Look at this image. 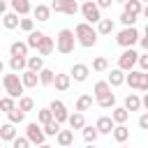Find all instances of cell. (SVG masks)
<instances>
[{
	"label": "cell",
	"instance_id": "obj_1",
	"mask_svg": "<svg viewBox=\"0 0 148 148\" xmlns=\"http://www.w3.org/2000/svg\"><path fill=\"white\" fill-rule=\"evenodd\" d=\"M74 32V39H76V44L79 46H83V49H90V46H95L97 44V32H95V28L90 25V23H76V28L72 30Z\"/></svg>",
	"mask_w": 148,
	"mask_h": 148
},
{
	"label": "cell",
	"instance_id": "obj_2",
	"mask_svg": "<svg viewBox=\"0 0 148 148\" xmlns=\"http://www.w3.org/2000/svg\"><path fill=\"white\" fill-rule=\"evenodd\" d=\"M53 44H56V51H58V53H62V56L72 53V51H74V44H76L74 32H72L69 28H62V30L58 32V37H56Z\"/></svg>",
	"mask_w": 148,
	"mask_h": 148
},
{
	"label": "cell",
	"instance_id": "obj_3",
	"mask_svg": "<svg viewBox=\"0 0 148 148\" xmlns=\"http://www.w3.org/2000/svg\"><path fill=\"white\" fill-rule=\"evenodd\" d=\"M2 88H5V92H7V97H12V99H18L21 95H23V86H21V79H18V74H5L2 76Z\"/></svg>",
	"mask_w": 148,
	"mask_h": 148
},
{
	"label": "cell",
	"instance_id": "obj_4",
	"mask_svg": "<svg viewBox=\"0 0 148 148\" xmlns=\"http://www.w3.org/2000/svg\"><path fill=\"white\" fill-rule=\"evenodd\" d=\"M125 83L130 88H136L141 92L148 90V72H139V69H130L125 72Z\"/></svg>",
	"mask_w": 148,
	"mask_h": 148
},
{
	"label": "cell",
	"instance_id": "obj_5",
	"mask_svg": "<svg viewBox=\"0 0 148 148\" xmlns=\"http://www.w3.org/2000/svg\"><path fill=\"white\" fill-rule=\"evenodd\" d=\"M139 37H141V35H139V30L132 25V28H123V30L116 35V42H118L123 49H132V46L139 42Z\"/></svg>",
	"mask_w": 148,
	"mask_h": 148
},
{
	"label": "cell",
	"instance_id": "obj_6",
	"mask_svg": "<svg viewBox=\"0 0 148 148\" xmlns=\"http://www.w3.org/2000/svg\"><path fill=\"white\" fill-rule=\"evenodd\" d=\"M79 12L83 14L86 23H90V25H92V23H97V21L102 18V12L97 9V5H95L92 0H86V2H83V5L79 7Z\"/></svg>",
	"mask_w": 148,
	"mask_h": 148
},
{
	"label": "cell",
	"instance_id": "obj_7",
	"mask_svg": "<svg viewBox=\"0 0 148 148\" xmlns=\"http://www.w3.org/2000/svg\"><path fill=\"white\" fill-rule=\"evenodd\" d=\"M136 58H139V53H136L134 49H125V51L118 56V69H120V72H130V69H134Z\"/></svg>",
	"mask_w": 148,
	"mask_h": 148
},
{
	"label": "cell",
	"instance_id": "obj_8",
	"mask_svg": "<svg viewBox=\"0 0 148 148\" xmlns=\"http://www.w3.org/2000/svg\"><path fill=\"white\" fill-rule=\"evenodd\" d=\"M49 111H51V116H53V120L58 123V125H62V123H67V106H65V102H60V99H53L51 104H49Z\"/></svg>",
	"mask_w": 148,
	"mask_h": 148
},
{
	"label": "cell",
	"instance_id": "obj_9",
	"mask_svg": "<svg viewBox=\"0 0 148 148\" xmlns=\"http://www.w3.org/2000/svg\"><path fill=\"white\" fill-rule=\"evenodd\" d=\"M25 139L32 143V146H39V143H44V132H42V125H37V123H28L25 125Z\"/></svg>",
	"mask_w": 148,
	"mask_h": 148
},
{
	"label": "cell",
	"instance_id": "obj_10",
	"mask_svg": "<svg viewBox=\"0 0 148 148\" xmlns=\"http://www.w3.org/2000/svg\"><path fill=\"white\" fill-rule=\"evenodd\" d=\"M88 74H90V67L83 65V62H76V65H72V69H69V79H74V81H79V83L86 81Z\"/></svg>",
	"mask_w": 148,
	"mask_h": 148
},
{
	"label": "cell",
	"instance_id": "obj_11",
	"mask_svg": "<svg viewBox=\"0 0 148 148\" xmlns=\"http://www.w3.org/2000/svg\"><path fill=\"white\" fill-rule=\"evenodd\" d=\"M9 5H12V9H14L16 16H28V14L32 12L30 0H9Z\"/></svg>",
	"mask_w": 148,
	"mask_h": 148
},
{
	"label": "cell",
	"instance_id": "obj_12",
	"mask_svg": "<svg viewBox=\"0 0 148 148\" xmlns=\"http://www.w3.org/2000/svg\"><path fill=\"white\" fill-rule=\"evenodd\" d=\"M56 141H58L60 148H72L74 146V132L72 130H60L56 134Z\"/></svg>",
	"mask_w": 148,
	"mask_h": 148
},
{
	"label": "cell",
	"instance_id": "obj_13",
	"mask_svg": "<svg viewBox=\"0 0 148 148\" xmlns=\"http://www.w3.org/2000/svg\"><path fill=\"white\" fill-rule=\"evenodd\" d=\"M18 79H21V86H23V88H37V83H39L37 74L30 72V69H23V72L18 74Z\"/></svg>",
	"mask_w": 148,
	"mask_h": 148
},
{
	"label": "cell",
	"instance_id": "obj_14",
	"mask_svg": "<svg viewBox=\"0 0 148 148\" xmlns=\"http://www.w3.org/2000/svg\"><path fill=\"white\" fill-rule=\"evenodd\" d=\"M51 86H56V90L65 92V90H69L72 79H69V74H53V83H51Z\"/></svg>",
	"mask_w": 148,
	"mask_h": 148
},
{
	"label": "cell",
	"instance_id": "obj_15",
	"mask_svg": "<svg viewBox=\"0 0 148 148\" xmlns=\"http://www.w3.org/2000/svg\"><path fill=\"white\" fill-rule=\"evenodd\" d=\"M95 130H97V134H111V130H113V120H111L109 116H99L97 123H95Z\"/></svg>",
	"mask_w": 148,
	"mask_h": 148
},
{
	"label": "cell",
	"instance_id": "obj_16",
	"mask_svg": "<svg viewBox=\"0 0 148 148\" xmlns=\"http://www.w3.org/2000/svg\"><path fill=\"white\" fill-rule=\"evenodd\" d=\"M18 136V132H16V125H12V123H5V125H0V139L2 141H14Z\"/></svg>",
	"mask_w": 148,
	"mask_h": 148
},
{
	"label": "cell",
	"instance_id": "obj_17",
	"mask_svg": "<svg viewBox=\"0 0 148 148\" xmlns=\"http://www.w3.org/2000/svg\"><path fill=\"white\" fill-rule=\"evenodd\" d=\"M127 113H132V111H139L141 109V97L136 95V92H130L127 97H125V106H123Z\"/></svg>",
	"mask_w": 148,
	"mask_h": 148
},
{
	"label": "cell",
	"instance_id": "obj_18",
	"mask_svg": "<svg viewBox=\"0 0 148 148\" xmlns=\"http://www.w3.org/2000/svg\"><path fill=\"white\" fill-rule=\"evenodd\" d=\"M109 118L113 120V125H125V123H127V118H130V113H127L123 106H113Z\"/></svg>",
	"mask_w": 148,
	"mask_h": 148
},
{
	"label": "cell",
	"instance_id": "obj_19",
	"mask_svg": "<svg viewBox=\"0 0 148 148\" xmlns=\"http://www.w3.org/2000/svg\"><path fill=\"white\" fill-rule=\"evenodd\" d=\"M111 136L123 146L127 139H130V130H127V125H113V130H111Z\"/></svg>",
	"mask_w": 148,
	"mask_h": 148
},
{
	"label": "cell",
	"instance_id": "obj_20",
	"mask_svg": "<svg viewBox=\"0 0 148 148\" xmlns=\"http://www.w3.org/2000/svg\"><path fill=\"white\" fill-rule=\"evenodd\" d=\"M25 69H30V72H39V69H44V58L42 56H28L25 58Z\"/></svg>",
	"mask_w": 148,
	"mask_h": 148
},
{
	"label": "cell",
	"instance_id": "obj_21",
	"mask_svg": "<svg viewBox=\"0 0 148 148\" xmlns=\"http://www.w3.org/2000/svg\"><path fill=\"white\" fill-rule=\"evenodd\" d=\"M106 83H109L111 88L123 86V83H125V72H120L118 67H116V69H111V72H109V79H106Z\"/></svg>",
	"mask_w": 148,
	"mask_h": 148
},
{
	"label": "cell",
	"instance_id": "obj_22",
	"mask_svg": "<svg viewBox=\"0 0 148 148\" xmlns=\"http://www.w3.org/2000/svg\"><path fill=\"white\" fill-rule=\"evenodd\" d=\"M32 16H35L39 23L49 21V18H51V9H49V5H37V7H32Z\"/></svg>",
	"mask_w": 148,
	"mask_h": 148
},
{
	"label": "cell",
	"instance_id": "obj_23",
	"mask_svg": "<svg viewBox=\"0 0 148 148\" xmlns=\"http://www.w3.org/2000/svg\"><path fill=\"white\" fill-rule=\"evenodd\" d=\"M53 49H56L53 39L44 35V39H42V42H39V46H37V56H51V53H53Z\"/></svg>",
	"mask_w": 148,
	"mask_h": 148
},
{
	"label": "cell",
	"instance_id": "obj_24",
	"mask_svg": "<svg viewBox=\"0 0 148 148\" xmlns=\"http://www.w3.org/2000/svg\"><path fill=\"white\" fill-rule=\"evenodd\" d=\"M113 28H116V23L111 21V18H99L97 21V35H111L113 32Z\"/></svg>",
	"mask_w": 148,
	"mask_h": 148
},
{
	"label": "cell",
	"instance_id": "obj_25",
	"mask_svg": "<svg viewBox=\"0 0 148 148\" xmlns=\"http://www.w3.org/2000/svg\"><path fill=\"white\" fill-rule=\"evenodd\" d=\"M42 39H44V32H42V30H32V32H28V39H25V46H28V49H37Z\"/></svg>",
	"mask_w": 148,
	"mask_h": 148
},
{
	"label": "cell",
	"instance_id": "obj_26",
	"mask_svg": "<svg viewBox=\"0 0 148 148\" xmlns=\"http://www.w3.org/2000/svg\"><path fill=\"white\" fill-rule=\"evenodd\" d=\"M9 56L28 58V46H25V42H12V44H9Z\"/></svg>",
	"mask_w": 148,
	"mask_h": 148
},
{
	"label": "cell",
	"instance_id": "obj_27",
	"mask_svg": "<svg viewBox=\"0 0 148 148\" xmlns=\"http://www.w3.org/2000/svg\"><path fill=\"white\" fill-rule=\"evenodd\" d=\"M67 123H69V127H72V130H81V127L86 125V118H83V113L74 111V113H69V116H67Z\"/></svg>",
	"mask_w": 148,
	"mask_h": 148
},
{
	"label": "cell",
	"instance_id": "obj_28",
	"mask_svg": "<svg viewBox=\"0 0 148 148\" xmlns=\"http://www.w3.org/2000/svg\"><path fill=\"white\" fill-rule=\"evenodd\" d=\"M81 134H83V141H86V143H95L97 136H99L97 130H95V125H83V127H81Z\"/></svg>",
	"mask_w": 148,
	"mask_h": 148
},
{
	"label": "cell",
	"instance_id": "obj_29",
	"mask_svg": "<svg viewBox=\"0 0 148 148\" xmlns=\"http://www.w3.org/2000/svg\"><path fill=\"white\" fill-rule=\"evenodd\" d=\"M2 25H5V30H14V28H18V16H16L14 12L2 14Z\"/></svg>",
	"mask_w": 148,
	"mask_h": 148
},
{
	"label": "cell",
	"instance_id": "obj_30",
	"mask_svg": "<svg viewBox=\"0 0 148 148\" xmlns=\"http://www.w3.org/2000/svg\"><path fill=\"white\" fill-rule=\"evenodd\" d=\"M16 109H18V111H23V113H28V111H32V109H35V99H32V97H28V95H21V97H18Z\"/></svg>",
	"mask_w": 148,
	"mask_h": 148
},
{
	"label": "cell",
	"instance_id": "obj_31",
	"mask_svg": "<svg viewBox=\"0 0 148 148\" xmlns=\"http://www.w3.org/2000/svg\"><path fill=\"white\" fill-rule=\"evenodd\" d=\"M123 7H125L123 12L134 14V16H139V14H141V9H143V5H141L139 0H125V2H123Z\"/></svg>",
	"mask_w": 148,
	"mask_h": 148
},
{
	"label": "cell",
	"instance_id": "obj_32",
	"mask_svg": "<svg viewBox=\"0 0 148 148\" xmlns=\"http://www.w3.org/2000/svg\"><path fill=\"white\" fill-rule=\"evenodd\" d=\"M9 67H12L14 74H21V72L25 69V58H21V56H12V58H9Z\"/></svg>",
	"mask_w": 148,
	"mask_h": 148
},
{
	"label": "cell",
	"instance_id": "obj_33",
	"mask_svg": "<svg viewBox=\"0 0 148 148\" xmlns=\"http://www.w3.org/2000/svg\"><path fill=\"white\" fill-rule=\"evenodd\" d=\"M53 74H56L53 69L44 67V69H39V72H37V79H39V83H42V86H51V83H53Z\"/></svg>",
	"mask_w": 148,
	"mask_h": 148
},
{
	"label": "cell",
	"instance_id": "obj_34",
	"mask_svg": "<svg viewBox=\"0 0 148 148\" xmlns=\"http://www.w3.org/2000/svg\"><path fill=\"white\" fill-rule=\"evenodd\" d=\"M109 92H111V86H109L106 81H97V83H95V88H92L95 99H99V97H104V95H109Z\"/></svg>",
	"mask_w": 148,
	"mask_h": 148
},
{
	"label": "cell",
	"instance_id": "obj_35",
	"mask_svg": "<svg viewBox=\"0 0 148 148\" xmlns=\"http://www.w3.org/2000/svg\"><path fill=\"white\" fill-rule=\"evenodd\" d=\"M90 106H92V95H81V97L76 99V111H79V113L88 111Z\"/></svg>",
	"mask_w": 148,
	"mask_h": 148
},
{
	"label": "cell",
	"instance_id": "obj_36",
	"mask_svg": "<svg viewBox=\"0 0 148 148\" xmlns=\"http://www.w3.org/2000/svg\"><path fill=\"white\" fill-rule=\"evenodd\" d=\"M95 102H97V106H102V109H113V106H116V95L109 92V95H104V97H99V99H95Z\"/></svg>",
	"mask_w": 148,
	"mask_h": 148
},
{
	"label": "cell",
	"instance_id": "obj_37",
	"mask_svg": "<svg viewBox=\"0 0 148 148\" xmlns=\"http://www.w3.org/2000/svg\"><path fill=\"white\" fill-rule=\"evenodd\" d=\"M7 120H9L12 125H18V123H23V120H25V113H23V111H18V109H12V111L7 113Z\"/></svg>",
	"mask_w": 148,
	"mask_h": 148
},
{
	"label": "cell",
	"instance_id": "obj_38",
	"mask_svg": "<svg viewBox=\"0 0 148 148\" xmlns=\"http://www.w3.org/2000/svg\"><path fill=\"white\" fill-rule=\"evenodd\" d=\"M42 132H44V136H56V134L60 132V125H58L56 120H51V123L42 125Z\"/></svg>",
	"mask_w": 148,
	"mask_h": 148
},
{
	"label": "cell",
	"instance_id": "obj_39",
	"mask_svg": "<svg viewBox=\"0 0 148 148\" xmlns=\"http://www.w3.org/2000/svg\"><path fill=\"white\" fill-rule=\"evenodd\" d=\"M51 120H53V116H51L49 106H46V109H39V111H37V125H46V123H51Z\"/></svg>",
	"mask_w": 148,
	"mask_h": 148
},
{
	"label": "cell",
	"instance_id": "obj_40",
	"mask_svg": "<svg viewBox=\"0 0 148 148\" xmlns=\"http://www.w3.org/2000/svg\"><path fill=\"white\" fill-rule=\"evenodd\" d=\"M76 12H79V2H76V0H65V5H62V14L74 16Z\"/></svg>",
	"mask_w": 148,
	"mask_h": 148
},
{
	"label": "cell",
	"instance_id": "obj_41",
	"mask_svg": "<svg viewBox=\"0 0 148 148\" xmlns=\"http://www.w3.org/2000/svg\"><path fill=\"white\" fill-rule=\"evenodd\" d=\"M12 109H16V99H12V97H0V111H5V113H9Z\"/></svg>",
	"mask_w": 148,
	"mask_h": 148
},
{
	"label": "cell",
	"instance_id": "obj_42",
	"mask_svg": "<svg viewBox=\"0 0 148 148\" xmlns=\"http://www.w3.org/2000/svg\"><path fill=\"white\" fill-rule=\"evenodd\" d=\"M18 28L23 30V32H32L35 30V18H18Z\"/></svg>",
	"mask_w": 148,
	"mask_h": 148
},
{
	"label": "cell",
	"instance_id": "obj_43",
	"mask_svg": "<svg viewBox=\"0 0 148 148\" xmlns=\"http://www.w3.org/2000/svg\"><path fill=\"white\" fill-rule=\"evenodd\" d=\"M92 69H95V72H106V69H109V60L102 58V56L95 58V60H92Z\"/></svg>",
	"mask_w": 148,
	"mask_h": 148
},
{
	"label": "cell",
	"instance_id": "obj_44",
	"mask_svg": "<svg viewBox=\"0 0 148 148\" xmlns=\"http://www.w3.org/2000/svg\"><path fill=\"white\" fill-rule=\"evenodd\" d=\"M136 18H139V16H134V14H127V12H123V14H120V23H123L125 28H132V25L136 23Z\"/></svg>",
	"mask_w": 148,
	"mask_h": 148
},
{
	"label": "cell",
	"instance_id": "obj_45",
	"mask_svg": "<svg viewBox=\"0 0 148 148\" xmlns=\"http://www.w3.org/2000/svg\"><path fill=\"white\" fill-rule=\"evenodd\" d=\"M12 148H30V141H28L25 136H16V139L12 141Z\"/></svg>",
	"mask_w": 148,
	"mask_h": 148
},
{
	"label": "cell",
	"instance_id": "obj_46",
	"mask_svg": "<svg viewBox=\"0 0 148 148\" xmlns=\"http://www.w3.org/2000/svg\"><path fill=\"white\" fill-rule=\"evenodd\" d=\"M136 65H139V72H148V56L143 53H139V58H136Z\"/></svg>",
	"mask_w": 148,
	"mask_h": 148
},
{
	"label": "cell",
	"instance_id": "obj_47",
	"mask_svg": "<svg viewBox=\"0 0 148 148\" xmlns=\"http://www.w3.org/2000/svg\"><path fill=\"white\" fill-rule=\"evenodd\" d=\"M95 5H97V9L102 12V9H106V7H111L113 5V0H92Z\"/></svg>",
	"mask_w": 148,
	"mask_h": 148
},
{
	"label": "cell",
	"instance_id": "obj_48",
	"mask_svg": "<svg viewBox=\"0 0 148 148\" xmlns=\"http://www.w3.org/2000/svg\"><path fill=\"white\" fill-rule=\"evenodd\" d=\"M139 127L141 130H148V113H141L139 116Z\"/></svg>",
	"mask_w": 148,
	"mask_h": 148
},
{
	"label": "cell",
	"instance_id": "obj_49",
	"mask_svg": "<svg viewBox=\"0 0 148 148\" xmlns=\"http://www.w3.org/2000/svg\"><path fill=\"white\" fill-rule=\"evenodd\" d=\"M62 5H65V0H53L49 9H53V12H62Z\"/></svg>",
	"mask_w": 148,
	"mask_h": 148
},
{
	"label": "cell",
	"instance_id": "obj_50",
	"mask_svg": "<svg viewBox=\"0 0 148 148\" xmlns=\"http://www.w3.org/2000/svg\"><path fill=\"white\" fill-rule=\"evenodd\" d=\"M139 42H141V46L148 51V37H139Z\"/></svg>",
	"mask_w": 148,
	"mask_h": 148
},
{
	"label": "cell",
	"instance_id": "obj_51",
	"mask_svg": "<svg viewBox=\"0 0 148 148\" xmlns=\"http://www.w3.org/2000/svg\"><path fill=\"white\" fill-rule=\"evenodd\" d=\"M0 14H7V2L0 0Z\"/></svg>",
	"mask_w": 148,
	"mask_h": 148
},
{
	"label": "cell",
	"instance_id": "obj_52",
	"mask_svg": "<svg viewBox=\"0 0 148 148\" xmlns=\"http://www.w3.org/2000/svg\"><path fill=\"white\" fill-rule=\"evenodd\" d=\"M37 148H53V146H49V143H39Z\"/></svg>",
	"mask_w": 148,
	"mask_h": 148
},
{
	"label": "cell",
	"instance_id": "obj_53",
	"mask_svg": "<svg viewBox=\"0 0 148 148\" xmlns=\"http://www.w3.org/2000/svg\"><path fill=\"white\" fill-rule=\"evenodd\" d=\"M2 72H5V62L0 60V74H2Z\"/></svg>",
	"mask_w": 148,
	"mask_h": 148
},
{
	"label": "cell",
	"instance_id": "obj_54",
	"mask_svg": "<svg viewBox=\"0 0 148 148\" xmlns=\"http://www.w3.org/2000/svg\"><path fill=\"white\" fill-rule=\"evenodd\" d=\"M86 148H95V143H88V146H86Z\"/></svg>",
	"mask_w": 148,
	"mask_h": 148
},
{
	"label": "cell",
	"instance_id": "obj_55",
	"mask_svg": "<svg viewBox=\"0 0 148 148\" xmlns=\"http://www.w3.org/2000/svg\"><path fill=\"white\" fill-rule=\"evenodd\" d=\"M139 2H141V5H143V2H148V0H139Z\"/></svg>",
	"mask_w": 148,
	"mask_h": 148
},
{
	"label": "cell",
	"instance_id": "obj_56",
	"mask_svg": "<svg viewBox=\"0 0 148 148\" xmlns=\"http://www.w3.org/2000/svg\"><path fill=\"white\" fill-rule=\"evenodd\" d=\"M113 2H125V0H113Z\"/></svg>",
	"mask_w": 148,
	"mask_h": 148
},
{
	"label": "cell",
	"instance_id": "obj_57",
	"mask_svg": "<svg viewBox=\"0 0 148 148\" xmlns=\"http://www.w3.org/2000/svg\"><path fill=\"white\" fill-rule=\"evenodd\" d=\"M120 148H130V146H120Z\"/></svg>",
	"mask_w": 148,
	"mask_h": 148
},
{
	"label": "cell",
	"instance_id": "obj_58",
	"mask_svg": "<svg viewBox=\"0 0 148 148\" xmlns=\"http://www.w3.org/2000/svg\"><path fill=\"white\" fill-rule=\"evenodd\" d=\"M2 2H7V0H2Z\"/></svg>",
	"mask_w": 148,
	"mask_h": 148
},
{
	"label": "cell",
	"instance_id": "obj_59",
	"mask_svg": "<svg viewBox=\"0 0 148 148\" xmlns=\"http://www.w3.org/2000/svg\"><path fill=\"white\" fill-rule=\"evenodd\" d=\"M0 97H2V92H0Z\"/></svg>",
	"mask_w": 148,
	"mask_h": 148
},
{
	"label": "cell",
	"instance_id": "obj_60",
	"mask_svg": "<svg viewBox=\"0 0 148 148\" xmlns=\"http://www.w3.org/2000/svg\"><path fill=\"white\" fill-rule=\"evenodd\" d=\"M58 148H60V146H58Z\"/></svg>",
	"mask_w": 148,
	"mask_h": 148
},
{
	"label": "cell",
	"instance_id": "obj_61",
	"mask_svg": "<svg viewBox=\"0 0 148 148\" xmlns=\"http://www.w3.org/2000/svg\"><path fill=\"white\" fill-rule=\"evenodd\" d=\"M83 2H86V0H83Z\"/></svg>",
	"mask_w": 148,
	"mask_h": 148
}]
</instances>
